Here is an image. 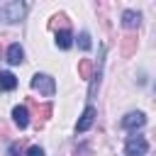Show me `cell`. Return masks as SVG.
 <instances>
[{"label": "cell", "instance_id": "1", "mask_svg": "<svg viewBox=\"0 0 156 156\" xmlns=\"http://www.w3.org/2000/svg\"><path fill=\"white\" fill-rule=\"evenodd\" d=\"M29 5L27 2H20V0H10V2H0V22H20L24 15H27Z\"/></svg>", "mask_w": 156, "mask_h": 156}, {"label": "cell", "instance_id": "2", "mask_svg": "<svg viewBox=\"0 0 156 156\" xmlns=\"http://www.w3.org/2000/svg\"><path fill=\"white\" fill-rule=\"evenodd\" d=\"M32 88L39 90V93L46 95V98H51V95L56 93V83H54V78L46 76V73H37V76L32 78Z\"/></svg>", "mask_w": 156, "mask_h": 156}, {"label": "cell", "instance_id": "3", "mask_svg": "<svg viewBox=\"0 0 156 156\" xmlns=\"http://www.w3.org/2000/svg\"><path fill=\"white\" fill-rule=\"evenodd\" d=\"M149 151V141L144 136H129L124 144V154L127 156H144Z\"/></svg>", "mask_w": 156, "mask_h": 156}, {"label": "cell", "instance_id": "4", "mask_svg": "<svg viewBox=\"0 0 156 156\" xmlns=\"http://www.w3.org/2000/svg\"><path fill=\"white\" fill-rule=\"evenodd\" d=\"M144 124H146V117H144V112H127V115L122 117V129H127V132L141 129Z\"/></svg>", "mask_w": 156, "mask_h": 156}, {"label": "cell", "instance_id": "5", "mask_svg": "<svg viewBox=\"0 0 156 156\" xmlns=\"http://www.w3.org/2000/svg\"><path fill=\"white\" fill-rule=\"evenodd\" d=\"M93 122H95V107H93V105H88V107L83 110V115H80L78 124H76V132H88V129L93 127Z\"/></svg>", "mask_w": 156, "mask_h": 156}, {"label": "cell", "instance_id": "6", "mask_svg": "<svg viewBox=\"0 0 156 156\" xmlns=\"http://www.w3.org/2000/svg\"><path fill=\"white\" fill-rule=\"evenodd\" d=\"M141 24V15L136 10H124L122 12V27L124 29H136Z\"/></svg>", "mask_w": 156, "mask_h": 156}, {"label": "cell", "instance_id": "7", "mask_svg": "<svg viewBox=\"0 0 156 156\" xmlns=\"http://www.w3.org/2000/svg\"><path fill=\"white\" fill-rule=\"evenodd\" d=\"M12 122H15L20 129H24V127L29 124V110H27L24 105H17V107H12Z\"/></svg>", "mask_w": 156, "mask_h": 156}, {"label": "cell", "instance_id": "8", "mask_svg": "<svg viewBox=\"0 0 156 156\" xmlns=\"http://www.w3.org/2000/svg\"><path fill=\"white\" fill-rule=\"evenodd\" d=\"M5 56H7V63H12V66H17V63H22V61H24V51H22V46H20V44H10Z\"/></svg>", "mask_w": 156, "mask_h": 156}, {"label": "cell", "instance_id": "9", "mask_svg": "<svg viewBox=\"0 0 156 156\" xmlns=\"http://www.w3.org/2000/svg\"><path fill=\"white\" fill-rule=\"evenodd\" d=\"M17 88V78L10 71H0V90H15Z\"/></svg>", "mask_w": 156, "mask_h": 156}, {"label": "cell", "instance_id": "10", "mask_svg": "<svg viewBox=\"0 0 156 156\" xmlns=\"http://www.w3.org/2000/svg\"><path fill=\"white\" fill-rule=\"evenodd\" d=\"M56 46L58 49H71L73 46V37H71L68 29H58L56 32Z\"/></svg>", "mask_w": 156, "mask_h": 156}, {"label": "cell", "instance_id": "11", "mask_svg": "<svg viewBox=\"0 0 156 156\" xmlns=\"http://www.w3.org/2000/svg\"><path fill=\"white\" fill-rule=\"evenodd\" d=\"M90 73H93V61H90V58H80V63H78V76H80V78H90Z\"/></svg>", "mask_w": 156, "mask_h": 156}, {"label": "cell", "instance_id": "12", "mask_svg": "<svg viewBox=\"0 0 156 156\" xmlns=\"http://www.w3.org/2000/svg\"><path fill=\"white\" fill-rule=\"evenodd\" d=\"M134 49H136V37H124V44H122V54L124 56H132L134 54Z\"/></svg>", "mask_w": 156, "mask_h": 156}, {"label": "cell", "instance_id": "13", "mask_svg": "<svg viewBox=\"0 0 156 156\" xmlns=\"http://www.w3.org/2000/svg\"><path fill=\"white\" fill-rule=\"evenodd\" d=\"M58 27L66 29V17H63V15H54V17H51V29L58 32Z\"/></svg>", "mask_w": 156, "mask_h": 156}, {"label": "cell", "instance_id": "14", "mask_svg": "<svg viewBox=\"0 0 156 156\" xmlns=\"http://www.w3.org/2000/svg\"><path fill=\"white\" fill-rule=\"evenodd\" d=\"M78 46H80L83 51H88V49L93 46V41H90V34H88V32H83V34L78 37Z\"/></svg>", "mask_w": 156, "mask_h": 156}, {"label": "cell", "instance_id": "15", "mask_svg": "<svg viewBox=\"0 0 156 156\" xmlns=\"http://www.w3.org/2000/svg\"><path fill=\"white\" fill-rule=\"evenodd\" d=\"M7 156H22V146H20V141H12V144H10Z\"/></svg>", "mask_w": 156, "mask_h": 156}, {"label": "cell", "instance_id": "16", "mask_svg": "<svg viewBox=\"0 0 156 156\" xmlns=\"http://www.w3.org/2000/svg\"><path fill=\"white\" fill-rule=\"evenodd\" d=\"M24 156H44V149H41V146H37V144H34V146H29V149H27V151H24Z\"/></svg>", "mask_w": 156, "mask_h": 156}]
</instances>
